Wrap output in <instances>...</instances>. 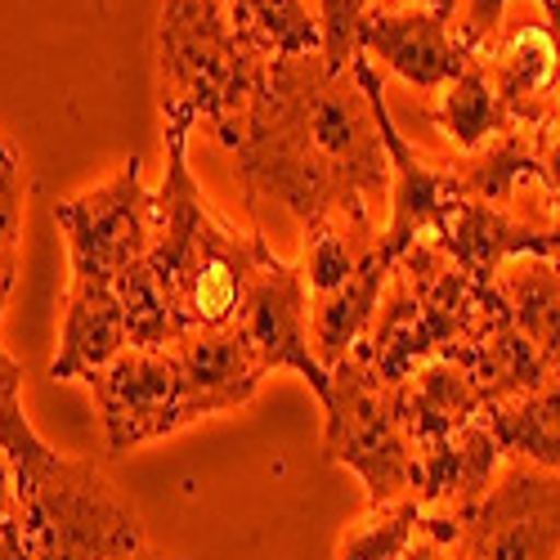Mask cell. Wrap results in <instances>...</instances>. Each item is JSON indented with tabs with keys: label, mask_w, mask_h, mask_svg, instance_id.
I'll use <instances>...</instances> for the list:
<instances>
[{
	"label": "cell",
	"mask_w": 560,
	"mask_h": 560,
	"mask_svg": "<svg viewBox=\"0 0 560 560\" xmlns=\"http://www.w3.org/2000/svg\"><path fill=\"white\" fill-rule=\"evenodd\" d=\"M448 560H560V471L506 457L493 489L444 542Z\"/></svg>",
	"instance_id": "7"
},
{
	"label": "cell",
	"mask_w": 560,
	"mask_h": 560,
	"mask_svg": "<svg viewBox=\"0 0 560 560\" xmlns=\"http://www.w3.org/2000/svg\"><path fill=\"white\" fill-rule=\"evenodd\" d=\"M350 68H354L359 85L368 90L372 113H377V126H382L386 158H390V215H386V229H382V252L390 260H399L417 238H435L440 224L462 202V189H457L448 162L427 158L395 126V113L386 104V85H382V68L368 55H359Z\"/></svg>",
	"instance_id": "8"
},
{
	"label": "cell",
	"mask_w": 560,
	"mask_h": 560,
	"mask_svg": "<svg viewBox=\"0 0 560 560\" xmlns=\"http://www.w3.org/2000/svg\"><path fill=\"white\" fill-rule=\"evenodd\" d=\"M506 5L511 0H462V19H457V36L471 55H480L485 45L502 32V19H506ZM542 14H547V27L560 36V0H538Z\"/></svg>",
	"instance_id": "28"
},
{
	"label": "cell",
	"mask_w": 560,
	"mask_h": 560,
	"mask_svg": "<svg viewBox=\"0 0 560 560\" xmlns=\"http://www.w3.org/2000/svg\"><path fill=\"white\" fill-rule=\"evenodd\" d=\"M502 462H506V448L498 444L489 417H480V422L462 427L457 435L417 453L412 498L422 502L427 516L457 525V521L471 516L480 506V498L493 489Z\"/></svg>",
	"instance_id": "14"
},
{
	"label": "cell",
	"mask_w": 560,
	"mask_h": 560,
	"mask_svg": "<svg viewBox=\"0 0 560 560\" xmlns=\"http://www.w3.org/2000/svg\"><path fill=\"white\" fill-rule=\"evenodd\" d=\"M386 5H427V10H444V14H457L462 0H386Z\"/></svg>",
	"instance_id": "33"
},
{
	"label": "cell",
	"mask_w": 560,
	"mask_h": 560,
	"mask_svg": "<svg viewBox=\"0 0 560 560\" xmlns=\"http://www.w3.org/2000/svg\"><path fill=\"white\" fill-rule=\"evenodd\" d=\"M485 417L506 457H525L547 471H560V372H551L538 390L489 408Z\"/></svg>",
	"instance_id": "22"
},
{
	"label": "cell",
	"mask_w": 560,
	"mask_h": 560,
	"mask_svg": "<svg viewBox=\"0 0 560 560\" xmlns=\"http://www.w3.org/2000/svg\"><path fill=\"white\" fill-rule=\"evenodd\" d=\"M404 560H448L444 556V547L435 542V538H427V534H417V542L404 551Z\"/></svg>",
	"instance_id": "32"
},
{
	"label": "cell",
	"mask_w": 560,
	"mask_h": 560,
	"mask_svg": "<svg viewBox=\"0 0 560 560\" xmlns=\"http://www.w3.org/2000/svg\"><path fill=\"white\" fill-rule=\"evenodd\" d=\"M10 149H14V144H10V139H5V135H0V153H10Z\"/></svg>",
	"instance_id": "36"
},
{
	"label": "cell",
	"mask_w": 560,
	"mask_h": 560,
	"mask_svg": "<svg viewBox=\"0 0 560 560\" xmlns=\"http://www.w3.org/2000/svg\"><path fill=\"white\" fill-rule=\"evenodd\" d=\"M189 139L194 130L162 126L166 175L158 189V238L144 256L179 337L198 328H233L252 273L273 252L260 229L243 233L207 207L189 171Z\"/></svg>",
	"instance_id": "2"
},
{
	"label": "cell",
	"mask_w": 560,
	"mask_h": 560,
	"mask_svg": "<svg viewBox=\"0 0 560 560\" xmlns=\"http://www.w3.org/2000/svg\"><path fill=\"white\" fill-rule=\"evenodd\" d=\"M0 560H32L27 538H23V521H10L5 534H0Z\"/></svg>",
	"instance_id": "31"
},
{
	"label": "cell",
	"mask_w": 560,
	"mask_h": 560,
	"mask_svg": "<svg viewBox=\"0 0 560 560\" xmlns=\"http://www.w3.org/2000/svg\"><path fill=\"white\" fill-rule=\"evenodd\" d=\"M0 521H23L19 485H14V466H10V457H5V453H0Z\"/></svg>",
	"instance_id": "30"
},
{
	"label": "cell",
	"mask_w": 560,
	"mask_h": 560,
	"mask_svg": "<svg viewBox=\"0 0 560 560\" xmlns=\"http://www.w3.org/2000/svg\"><path fill=\"white\" fill-rule=\"evenodd\" d=\"M542 189L560 207V121L542 135Z\"/></svg>",
	"instance_id": "29"
},
{
	"label": "cell",
	"mask_w": 560,
	"mask_h": 560,
	"mask_svg": "<svg viewBox=\"0 0 560 560\" xmlns=\"http://www.w3.org/2000/svg\"><path fill=\"white\" fill-rule=\"evenodd\" d=\"M444 162L457 179L462 198L516 211L525 184H542V135L511 126L493 135L489 144H480L476 153H448Z\"/></svg>",
	"instance_id": "18"
},
{
	"label": "cell",
	"mask_w": 560,
	"mask_h": 560,
	"mask_svg": "<svg viewBox=\"0 0 560 560\" xmlns=\"http://www.w3.org/2000/svg\"><path fill=\"white\" fill-rule=\"evenodd\" d=\"M359 55L422 95H440L476 59L457 36V14L427 5H386V0H372V10L363 14Z\"/></svg>",
	"instance_id": "11"
},
{
	"label": "cell",
	"mask_w": 560,
	"mask_h": 560,
	"mask_svg": "<svg viewBox=\"0 0 560 560\" xmlns=\"http://www.w3.org/2000/svg\"><path fill=\"white\" fill-rule=\"evenodd\" d=\"M453 359L480 382L489 408H498V404H506V399H521V395L538 390V386L551 377L547 359L534 350V341L516 328V323H511L506 305L485 323L480 337L466 346L462 354H453Z\"/></svg>",
	"instance_id": "20"
},
{
	"label": "cell",
	"mask_w": 560,
	"mask_h": 560,
	"mask_svg": "<svg viewBox=\"0 0 560 560\" xmlns=\"http://www.w3.org/2000/svg\"><path fill=\"white\" fill-rule=\"evenodd\" d=\"M511 323L534 341L551 372H560V265L551 256H516L493 278Z\"/></svg>",
	"instance_id": "21"
},
{
	"label": "cell",
	"mask_w": 560,
	"mask_h": 560,
	"mask_svg": "<svg viewBox=\"0 0 560 560\" xmlns=\"http://www.w3.org/2000/svg\"><path fill=\"white\" fill-rule=\"evenodd\" d=\"M55 220L68 238L72 283L117 288L121 273L153 252L158 189L144 184L139 158H126L104 184L55 202Z\"/></svg>",
	"instance_id": "6"
},
{
	"label": "cell",
	"mask_w": 560,
	"mask_h": 560,
	"mask_svg": "<svg viewBox=\"0 0 560 560\" xmlns=\"http://www.w3.org/2000/svg\"><path fill=\"white\" fill-rule=\"evenodd\" d=\"M233 328L252 341V350L260 354V363L269 372H301L318 399L328 395L332 372L314 354L310 288H305L301 265L269 252L260 260V269L252 273V288L243 296V310H238V323H233Z\"/></svg>",
	"instance_id": "10"
},
{
	"label": "cell",
	"mask_w": 560,
	"mask_h": 560,
	"mask_svg": "<svg viewBox=\"0 0 560 560\" xmlns=\"http://www.w3.org/2000/svg\"><path fill=\"white\" fill-rule=\"evenodd\" d=\"M372 0H314L318 32H323V63L332 72H346L359 59V27Z\"/></svg>",
	"instance_id": "26"
},
{
	"label": "cell",
	"mask_w": 560,
	"mask_h": 560,
	"mask_svg": "<svg viewBox=\"0 0 560 560\" xmlns=\"http://www.w3.org/2000/svg\"><path fill=\"white\" fill-rule=\"evenodd\" d=\"M126 560H184V556H153V551H139V556H126Z\"/></svg>",
	"instance_id": "35"
},
{
	"label": "cell",
	"mask_w": 560,
	"mask_h": 560,
	"mask_svg": "<svg viewBox=\"0 0 560 560\" xmlns=\"http://www.w3.org/2000/svg\"><path fill=\"white\" fill-rule=\"evenodd\" d=\"M175 368L184 386V422H202V417L238 412L243 404L256 399L265 386L269 368L252 350V341L238 328H198L184 332L175 346Z\"/></svg>",
	"instance_id": "13"
},
{
	"label": "cell",
	"mask_w": 560,
	"mask_h": 560,
	"mask_svg": "<svg viewBox=\"0 0 560 560\" xmlns=\"http://www.w3.org/2000/svg\"><path fill=\"white\" fill-rule=\"evenodd\" d=\"M435 243L448 252V260L457 269H466L476 283L493 288V278H498V269L506 260L547 256V224H534V220L506 211V207L462 198L453 207V215L440 224Z\"/></svg>",
	"instance_id": "15"
},
{
	"label": "cell",
	"mask_w": 560,
	"mask_h": 560,
	"mask_svg": "<svg viewBox=\"0 0 560 560\" xmlns=\"http://www.w3.org/2000/svg\"><path fill=\"white\" fill-rule=\"evenodd\" d=\"M390 269H395V260H390L386 252H377V256H372V260L350 278V283H341L337 292L310 296L314 354H318V363L328 368V372H332L337 363H346V359L363 346L372 318H377V310H382Z\"/></svg>",
	"instance_id": "19"
},
{
	"label": "cell",
	"mask_w": 560,
	"mask_h": 560,
	"mask_svg": "<svg viewBox=\"0 0 560 560\" xmlns=\"http://www.w3.org/2000/svg\"><path fill=\"white\" fill-rule=\"evenodd\" d=\"M85 386L95 390L108 453H130L139 444L166 440L189 427L184 422V386L171 346L166 350L130 346L108 368H100Z\"/></svg>",
	"instance_id": "9"
},
{
	"label": "cell",
	"mask_w": 560,
	"mask_h": 560,
	"mask_svg": "<svg viewBox=\"0 0 560 560\" xmlns=\"http://www.w3.org/2000/svg\"><path fill=\"white\" fill-rule=\"evenodd\" d=\"M121 350H130L121 292L100 288V283H68L59 354L50 363V377L55 382H90Z\"/></svg>",
	"instance_id": "17"
},
{
	"label": "cell",
	"mask_w": 560,
	"mask_h": 560,
	"mask_svg": "<svg viewBox=\"0 0 560 560\" xmlns=\"http://www.w3.org/2000/svg\"><path fill=\"white\" fill-rule=\"evenodd\" d=\"M220 5L260 59L323 55V32L310 0H220Z\"/></svg>",
	"instance_id": "24"
},
{
	"label": "cell",
	"mask_w": 560,
	"mask_h": 560,
	"mask_svg": "<svg viewBox=\"0 0 560 560\" xmlns=\"http://www.w3.org/2000/svg\"><path fill=\"white\" fill-rule=\"evenodd\" d=\"M269 59L233 27L220 0H162L158 10V104L162 126H207L220 149L233 144Z\"/></svg>",
	"instance_id": "4"
},
{
	"label": "cell",
	"mask_w": 560,
	"mask_h": 560,
	"mask_svg": "<svg viewBox=\"0 0 560 560\" xmlns=\"http://www.w3.org/2000/svg\"><path fill=\"white\" fill-rule=\"evenodd\" d=\"M5 525H10V521H0V534H5Z\"/></svg>",
	"instance_id": "37"
},
{
	"label": "cell",
	"mask_w": 560,
	"mask_h": 560,
	"mask_svg": "<svg viewBox=\"0 0 560 560\" xmlns=\"http://www.w3.org/2000/svg\"><path fill=\"white\" fill-rule=\"evenodd\" d=\"M476 59L511 126L547 135L560 121V36L547 19L502 27Z\"/></svg>",
	"instance_id": "12"
},
{
	"label": "cell",
	"mask_w": 560,
	"mask_h": 560,
	"mask_svg": "<svg viewBox=\"0 0 560 560\" xmlns=\"http://www.w3.org/2000/svg\"><path fill=\"white\" fill-rule=\"evenodd\" d=\"M547 256L560 265V211L547 220Z\"/></svg>",
	"instance_id": "34"
},
{
	"label": "cell",
	"mask_w": 560,
	"mask_h": 560,
	"mask_svg": "<svg viewBox=\"0 0 560 560\" xmlns=\"http://www.w3.org/2000/svg\"><path fill=\"white\" fill-rule=\"evenodd\" d=\"M431 121L435 130L448 139L453 153H476L480 144H489L493 135L511 130V117L506 108L498 104L493 85L480 68V59L466 63L440 95H435V108H431Z\"/></svg>",
	"instance_id": "23"
},
{
	"label": "cell",
	"mask_w": 560,
	"mask_h": 560,
	"mask_svg": "<svg viewBox=\"0 0 560 560\" xmlns=\"http://www.w3.org/2000/svg\"><path fill=\"white\" fill-rule=\"evenodd\" d=\"M427 511L417 498L368 506V516L350 525V534L337 547V560H404V551L422 534Z\"/></svg>",
	"instance_id": "25"
},
{
	"label": "cell",
	"mask_w": 560,
	"mask_h": 560,
	"mask_svg": "<svg viewBox=\"0 0 560 560\" xmlns=\"http://www.w3.org/2000/svg\"><path fill=\"white\" fill-rule=\"evenodd\" d=\"M23 198L27 179L19 153H0V273H19V243H23Z\"/></svg>",
	"instance_id": "27"
},
{
	"label": "cell",
	"mask_w": 560,
	"mask_h": 560,
	"mask_svg": "<svg viewBox=\"0 0 560 560\" xmlns=\"http://www.w3.org/2000/svg\"><path fill=\"white\" fill-rule=\"evenodd\" d=\"M0 453L14 466L32 560H126L149 551L144 525L104 466L50 448L23 404L0 417Z\"/></svg>",
	"instance_id": "3"
},
{
	"label": "cell",
	"mask_w": 560,
	"mask_h": 560,
	"mask_svg": "<svg viewBox=\"0 0 560 560\" xmlns=\"http://www.w3.org/2000/svg\"><path fill=\"white\" fill-rule=\"evenodd\" d=\"M323 404V453L363 480L368 506L412 498L417 448L399 417V386L382 382L354 350L332 368V386Z\"/></svg>",
	"instance_id": "5"
},
{
	"label": "cell",
	"mask_w": 560,
	"mask_h": 560,
	"mask_svg": "<svg viewBox=\"0 0 560 560\" xmlns=\"http://www.w3.org/2000/svg\"><path fill=\"white\" fill-rule=\"evenodd\" d=\"M485 412H489V399L480 382L457 359H431L412 377L399 382V417L417 453L457 435L462 427L480 422Z\"/></svg>",
	"instance_id": "16"
},
{
	"label": "cell",
	"mask_w": 560,
	"mask_h": 560,
	"mask_svg": "<svg viewBox=\"0 0 560 560\" xmlns=\"http://www.w3.org/2000/svg\"><path fill=\"white\" fill-rule=\"evenodd\" d=\"M224 153L252 220L278 202L310 233L328 220L377 224L390 207V158L368 90L354 68L332 72L323 55L269 59Z\"/></svg>",
	"instance_id": "1"
}]
</instances>
